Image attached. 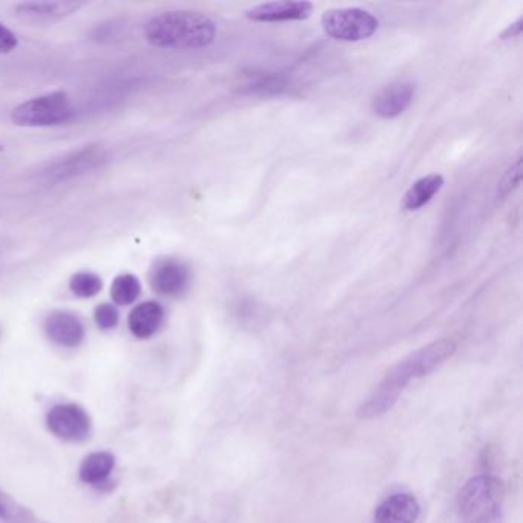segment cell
I'll use <instances>...</instances> for the list:
<instances>
[{"label":"cell","instance_id":"cell-1","mask_svg":"<svg viewBox=\"0 0 523 523\" xmlns=\"http://www.w3.org/2000/svg\"><path fill=\"white\" fill-rule=\"evenodd\" d=\"M217 25L206 14L191 10H172L152 17L145 27L151 45L166 50H200L211 45Z\"/></svg>","mask_w":523,"mask_h":523},{"label":"cell","instance_id":"cell-2","mask_svg":"<svg viewBox=\"0 0 523 523\" xmlns=\"http://www.w3.org/2000/svg\"><path fill=\"white\" fill-rule=\"evenodd\" d=\"M456 504L461 523H502L504 484L491 474L473 477L459 491Z\"/></svg>","mask_w":523,"mask_h":523},{"label":"cell","instance_id":"cell-3","mask_svg":"<svg viewBox=\"0 0 523 523\" xmlns=\"http://www.w3.org/2000/svg\"><path fill=\"white\" fill-rule=\"evenodd\" d=\"M456 352V343L451 339H439L416 350L412 355L399 361L396 366L387 372L379 384L401 396L407 385L415 379L425 378L438 370L447 359Z\"/></svg>","mask_w":523,"mask_h":523},{"label":"cell","instance_id":"cell-4","mask_svg":"<svg viewBox=\"0 0 523 523\" xmlns=\"http://www.w3.org/2000/svg\"><path fill=\"white\" fill-rule=\"evenodd\" d=\"M76 117V108L63 91L34 97L13 109L11 120L22 128H48L65 125Z\"/></svg>","mask_w":523,"mask_h":523},{"label":"cell","instance_id":"cell-5","mask_svg":"<svg viewBox=\"0 0 523 523\" xmlns=\"http://www.w3.org/2000/svg\"><path fill=\"white\" fill-rule=\"evenodd\" d=\"M324 31L332 39L343 42H361L378 31L379 20L362 8H335L321 17Z\"/></svg>","mask_w":523,"mask_h":523},{"label":"cell","instance_id":"cell-6","mask_svg":"<svg viewBox=\"0 0 523 523\" xmlns=\"http://www.w3.org/2000/svg\"><path fill=\"white\" fill-rule=\"evenodd\" d=\"M108 162V154L100 145L83 146L77 151L68 152L54 162L48 163L40 177L47 183H62V181L73 180L80 175L89 174L102 168Z\"/></svg>","mask_w":523,"mask_h":523},{"label":"cell","instance_id":"cell-7","mask_svg":"<svg viewBox=\"0 0 523 523\" xmlns=\"http://www.w3.org/2000/svg\"><path fill=\"white\" fill-rule=\"evenodd\" d=\"M47 427L65 442H85L93 433V421L85 408L77 404H57L47 413Z\"/></svg>","mask_w":523,"mask_h":523},{"label":"cell","instance_id":"cell-8","mask_svg":"<svg viewBox=\"0 0 523 523\" xmlns=\"http://www.w3.org/2000/svg\"><path fill=\"white\" fill-rule=\"evenodd\" d=\"M152 289L162 297H180L191 284V272L183 261L177 258H158L149 274Z\"/></svg>","mask_w":523,"mask_h":523},{"label":"cell","instance_id":"cell-9","mask_svg":"<svg viewBox=\"0 0 523 523\" xmlns=\"http://www.w3.org/2000/svg\"><path fill=\"white\" fill-rule=\"evenodd\" d=\"M43 330L57 346L76 349L85 339V326L79 316L66 310H54L45 318Z\"/></svg>","mask_w":523,"mask_h":523},{"label":"cell","instance_id":"cell-10","mask_svg":"<svg viewBox=\"0 0 523 523\" xmlns=\"http://www.w3.org/2000/svg\"><path fill=\"white\" fill-rule=\"evenodd\" d=\"M85 5L83 2H22L16 5V16L28 24L50 25L73 16Z\"/></svg>","mask_w":523,"mask_h":523},{"label":"cell","instance_id":"cell-11","mask_svg":"<svg viewBox=\"0 0 523 523\" xmlns=\"http://www.w3.org/2000/svg\"><path fill=\"white\" fill-rule=\"evenodd\" d=\"M312 11L313 4L310 2L281 0V2H267L250 8L246 11V17L254 22H293V20L309 19Z\"/></svg>","mask_w":523,"mask_h":523},{"label":"cell","instance_id":"cell-12","mask_svg":"<svg viewBox=\"0 0 523 523\" xmlns=\"http://www.w3.org/2000/svg\"><path fill=\"white\" fill-rule=\"evenodd\" d=\"M415 91V85L412 82H405V80L385 86L381 93L376 94L373 99V112L381 119H395V117L401 116L402 112L413 102Z\"/></svg>","mask_w":523,"mask_h":523},{"label":"cell","instance_id":"cell-13","mask_svg":"<svg viewBox=\"0 0 523 523\" xmlns=\"http://www.w3.org/2000/svg\"><path fill=\"white\" fill-rule=\"evenodd\" d=\"M421 514L418 499L410 493H396L382 500L373 523H415Z\"/></svg>","mask_w":523,"mask_h":523},{"label":"cell","instance_id":"cell-14","mask_svg":"<svg viewBox=\"0 0 523 523\" xmlns=\"http://www.w3.org/2000/svg\"><path fill=\"white\" fill-rule=\"evenodd\" d=\"M165 309L157 301H146L129 313L128 326L132 335L139 339L152 338L162 327Z\"/></svg>","mask_w":523,"mask_h":523},{"label":"cell","instance_id":"cell-15","mask_svg":"<svg viewBox=\"0 0 523 523\" xmlns=\"http://www.w3.org/2000/svg\"><path fill=\"white\" fill-rule=\"evenodd\" d=\"M116 468V456L109 451H94L83 459L79 468L80 481L86 485H102Z\"/></svg>","mask_w":523,"mask_h":523},{"label":"cell","instance_id":"cell-16","mask_svg":"<svg viewBox=\"0 0 523 523\" xmlns=\"http://www.w3.org/2000/svg\"><path fill=\"white\" fill-rule=\"evenodd\" d=\"M442 186H444L442 175L431 174L419 178L405 192L402 208L408 212L419 211V209L424 208L425 204L430 203L436 194H439Z\"/></svg>","mask_w":523,"mask_h":523},{"label":"cell","instance_id":"cell-17","mask_svg":"<svg viewBox=\"0 0 523 523\" xmlns=\"http://www.w3.org/2000/svg\"><path fill=\"white\" fill-rule=\"evenodd\" d=\"M142 293L139 278L132 274H123L114 280L111 286V298L117 306H129Z\"/></svg>","mask_w":523,"mask_h":523},{"label":"cell","instance_id":"cell-18","mask_svg":"<svg viewBox=\"0 0 523 523\" xmlns=\"http://www.w3.org/2000/svg\"><path fill=\"white\" fill-rule=\"evenodd\" d=\"M102 286V278L93 272H79L70 280V290L79 298L96 297Z\"/></svg>","mask_w":523,"mask_h":523},{"label":"cell","instance_id":"cell-19","mask_svg":"<svg viewBox=\"0 0 523 523\" xmlns=\"http://www.w3.org/2000/svg\"><path fill=\"white\" fill-rule=\"evenodd\" d=\"M123 30H125V27H123L122 22L108 20V22L97 25V27L91 31V39L99 43L116 42L117 39L122 37Z\"/></svg>","mask_w":523,"mask_h":523},{"label":"cell","instance_id":"cell-20","mask_svg":"<svg viewBox=\"0 0 523 523\" xmlns=\"http://www.w3.org/2000/svg\"><path fill=\"white\" fill-rule=\"evenodd\" d=\"M94 320H96L97 326L102 330L116 329L119 324L120 315L119 310L112 304H100L94 310Z\"/></svg>","mask_w":523,"mask_h":523},{"label":"cell","instance_id":"cell-21","mask_svg":"<svg viewBox=\"0 0 523 523\" xmlns=\"http://www.w3.org/2000/svg\"><path fill=\"white\" fill-rule=\"evenodd\" d=\"M17 45H19V40H17L16 34L4 24H0V54L13 53Z\"/></svg>","mask_w":523,"mask_h":523},{"label":"cell","instance_id":"cell-22","mask_svg":"<svg viewBox=\"0 0 523 523\" xmlns=\"http://www.w3.org/2000/svg\"><path fill=\"white\" fill-rule=\"evenodd\" d=\"M520 181V160H517L516 165L511 166L510 171L505 175L504 180L500 183V195H508Z\"/></svg>","mask_w":523,"mask_h":523},{"label":"cell","instance_id":"cell-23","mask_svg":"<svg viewBox=\"0 0 523 523\" xmlns=\"http://www.w3.org/2000/svg\"><path fill=\"white\" fill-rule=\"evenodd\" d=\"M522 33V19L517 20L516 24L508 27L507 30L502 33V39H510V37H517Z\"/></svg>","mask_w":523,"mask_h":523},{"label":"cell","instance_id":"cell-24","mask_svg":"<svg viewBox=\"0 0 523 523\" xmlns=\"http://www.w3.org/2000/svg\"><path fill=\"white\" fill-rule=\"evenodd\" d=\"M0 519H11L10 508H8L2 500H0Z\"/></svg>","mask_w":523,"mask_h":523},{"label":"cell","instance_id":"cell-25","mask_svg":"<svg viewBox=\"0 0 523 523\" xmlns=\"http://www.w3.org/2000/svg\"><path fill=\"white\" fill-rule=\"evenodd\" d=\"M20 520H22V523H42L40 520H37L36 517H33L28 513H22Z\"/></svg>","mask_w":523,"mask_h":523},{"label":"cell","instance_id":"cell-26","mask_svg":"<svg viewBox=\"0 0 523 523\" xmlns=\"http://www.w3.org/2000/svg\"><path fill=\"white\" fill-rule=\"evenodd\" d=\"M4 151V146L0 145V152Z\"/></svg>","mask_w":523,"mask_h":523}]
</instances>
